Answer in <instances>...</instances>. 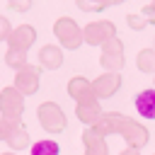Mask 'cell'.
Masks as SVG:
<instances>
[{"label": "cell", "mask_w": 155, "mask_h": 155, "mask_svg": "<svg viewBox=\"0 0 155 155\" xmlns=\"http://www.w3.org/2000/svg\"><path fill=\"white\" fill-rule=\"evenodd\" d=\"M36 116H39V124H41V128H44L46 133H58V131L65 128V114H63V109H61L56 102H44V104H39Z\"/></svg>", "instance_id": "6da1fadb"}, {"label": "cell", "mask_w": 155, "mask_h": 155, "mask_svg": "<svg viewBox=\"0 0 155 155\" xmlns=\"http://www.w3.org/2000/svg\"><path fill=\"white\" fill-rule=\"evenodd\" d=\"M53 34H56V39L61 41V46H65V48H78L85 39H82V29L70 19V17H61V19H56L53 22Z\"/></svg>", "instance_id": "7a4b0ae2"}, {"label": "cell", "mask_w": 155, "mask_h": 155, "mask_svg": "<svg viewBox=\"0 0 155 155\" xmlns=\"http://www.w3.org/2000/svg\"><path fill=\"white\" fill-rule=\"evenodd\" d=\"M124 44L119 36L109 39L104 46H102V56H99V63L102 68H107V73H119L124 68Z\"/></svg>", "instance_id": "3957f363"}, {"label": "cell", "mask_w": 155, "mask_h": 155, "mask_svg": "<svg viewBox=\"0 0 155 155\" xmlns=\"http://www.w3.org/2000/svg\"><path fill=\"white\" fill-rule=\"evenodd\" d=\"M116 36V27L109 22V19H97V22H90L85 29H82V39L92 46H104L109 39Z\"/></svg>", "instance_id": "277c9868"}, {"label": "cell", "mask_w": 155, "mask_h": 155, "mask_svg": "<svg viewBox=\"0 0 155 155\" xmlns=\"http://www.w3.org/2000/svg\"><path fill=\"white\" fill-rule=\"evenodd\" d=\"M119 136H124V140L131 145V148H143L145 143H148V128L143 126V124H138L136 119H128V116H124L121 119V126H119V131H116Z\"/></svg>", "instance_id": "5b68a950"}, {"label": "cell", "mask_w": 155, "mask_h": 155, "mask_svg": "<svg viewBox=\"0 0 155 155\" xmlns=\"http://www.w3.org/2000/svg\"><path fill=\"white\" fill-rule=\"evenodd\" d=\"M22 111H24V94L15 85L5 87L0 92V114H2V119H19Z\"/></svg>", "instance_id": "8992f818"}, {"label": "cell", "mask_w": 155, "mask_h": 155, "mask_svg": "<svg viewBox=\"0 0 155 155\" xmlns=\"http://www.w3.org/2000/svg\"><path fill=\"white\" fill-rule=\"evenodd\" d=\"M2 124H5V140L12 150H22L29 145V133L19 119H2Z\"/></svg>", "instance_id": "52a82bcc"}, {"label": "cell", "mask_w": 155, "mask_h": 155, "mask_svg": "<svg viewBox=\"0 0 155 155\" xmlns=\"http://www.w3.org/2000/svg\"><path fill=\"white\" fill-rule=\"evenodd\" d=\"M39 78H41V73H39L36 65H24V68H19L17 75H15V87H17L22 94H34V92L39 90Z\"/></svg>", "instance_id": "ba28073f"}, {"label": "cell", "mask_w": 155, "mask_h": 155, "mask_svg": "<svg viewBox=\"0 0 155 155\" xmlns=\"http://www.w3.org/2000/svg\"><path fill=\"white\" fill-rule=\"evenodd\" d=\"M119 87H121V75L119 73H104V75H99L92 82V90H94V97L97 99H107V97L116 94Z\"/></svg>", "instance_id": "9c48e42d"}, {"label": "cell", "mask_w": 155, "mask_h": 155, "mask_svg": "<svg viewBox=\"0 0 155 155\" xmlns=\"http://www.w3.org/2000/svg\"><path fill=\"white\" fill-rule=\"evenodd\" d=\"M34 39H36V31H34V27H29V24H19L17 29H12V34H10V39H7V46L10 48H15V51H29V46L34 44Z\"/></svg>", "instance_id": "30bf717a"}, {"label": "cell", "mask_w": 155, "mask_h": 155, "mask_svg": "<svg viewBox=\"0 0 155 155\" xmlns=\"http://www.w3.org/2000/svg\"><path fill=\"white\" fill-rule=\"evenodd\" d=\"M68 94H70L75 102L97 99V97H94V90H92V82H90L87 78H80V75L70 78V82H68Z\"/></svg>", "instance_id": "8fae6325"}, {"label": "cell", "mask_w": 155, "mask_h": 155, "mask_svg": "<svg viewBox=\"0 0 155 155\" xmlns=\"http://www.w3.org/2000/svg\"><path fill=\"white\" fill-rule=\"evenodd\" d=\"M75 114H78V119L82 121V124H87V126H94L99 119H102V107H99V102L97 99H87V102H78L75 104Z\"/></svg>", "instance_id": "7c38bea8"}, {"label": "cell", "mask_w": 155, "mask_h": 155, "mask_svg": "<svg viewBox=\"0 0 155 155\" xmlns=\"http://www.w3.org/2000/svg\"><path fill=\"white\" fill-rule=\"evenodd\" d=\"M133 104H136L138 116H143V119H155V87H148V90L138 92V94L133 97Z\"/></svg>", "instance_id": "4fadbf2b"}, {"label": "cell", "mask_w": 155, "mask_h": 155, "mask_svg": "<svg viewBox=\"0 0 155 155\" xmlns=\"http://www.w3.org/2000/svg\"><path fill=\"white\" fill-rule=\"evenodd\" d=\"M61 63H63V51L56 44H46L39 48V65L41 68L56 70V68H61Z\"/></svg>", "instance_id": "5bb4252c"}, {"label": "cell", "mask_w": 155, "mask_h": 155, "mask_svg": "<svg viewBox=\"0 0 155 155\" xmlns=\"http://www.w3.org/2000/svg\"><path fill=\"white\" fill-rule=\"evenodd\" d=\"M136 65L140 73H155V48H143L136 58Z\"/></svg>", "instance_id": "9a60e30c"}, {"label": "cell", "mask_w": 155, "mask_h": 155, "mask_svg": "<svg viewBox=\"0 0 155 155\" xmlns=\"http://www.w3.org/2000/svg\"><path fill=\"white\" fill-rule=\"evenodd\" d=\"M31 155H58V143L51 138H44L39 143H31Z\"/></svg>", "instance_id": "2e32d148"}, {"label": "cell", "mask_w": 155, "mask_h": 155, "mask_svg": "<svg viewBox=\"0 0 155 155\" xmlns=\"http://www.w3.org/2000/svg\"><path fill=\"white\" fill-rule=\"evenodd\" d=\"M5 63H7L12 70H19V68L27 65V53H24V51H15V48H7V53H5Z\"/></svg>", "instance_id": "e0dca14e"}, {"label": "cell", "mask_w": 155, "mask_h": 155, "mask_svg": "<svg viewBox=\"0 0 155 155\" xmlns=\"http://www.w3.org/2000/svg\"><path fill=\"white\" fill-rule=\"evenodd\" d=\"M75 2H78V7L82 12H99V10H104L102 0H75Z\"/></svg>", "instance_id": "ac0fdd59"}, {"label": "cell", "mask_w": 155, "mask_h": 155, "mask_svg": "<svg viewBox=\"0 0 155 155\" xmlns=\"http://www.w3.org/2000/svg\"><path fill=\"white\" fill-rule=\"evenodd\" d=\"M126 24H128L131 29L138 31V29H143V27L148 24V19H145V15H136V12H131V15L126 17Z\"/></svg>", "instance_id": "d6986e66"}, {"label": "cell", "mask_w": 155, "mask_h": 155, "mask_svg": "<svg viewBox=\"0 0 155 155\" xmlns=\"http://www.w3.org/2000/svg\"><path fill=\"white\" fill-rule=\"evenodd\" d=\"M85 155H109V150H107V140H99V143L85 145Z\"/></svg>", "instance_id": "ffe728a7"}, {"label": "cell", "mask_w": 155, "mask_h": 155, "mask_svg": "<svg viewBox=\"0 0 155 155\" xmlns=\"http://www.w3.org/2000/svg\"><path fill=\"white\" fill-rule=\"evenodd\" d=\"M10 34H12V24H10V19H7V17H2V15H0V41H7V39H10Z\"/></svg>", "instance_id": "44dd1931"}, {"label": "cell", "mask_w": 155, "mask_h": 155, "mask_svg": "<svg viewBox=\"0 0 155 155\" xmlns=\"http://www.w3.org/2000/svg\"><path fill=\"white\" fill-rule=\"evenodd\" d=\"M10 7L17 10V12H27L31 7V0H10Z\"/></svg>", "instance_id": "7402d4cb"}, {"label": "cell", "mask_w": 155, "mask_h": 155, "mask_svg": "<svg viewBox=\"0 0 155 155\" xmlns=\"http://www.w3.org/2000/svg\"><path fill=\"white\" fill-rule=\"evenodd\" d=\"M143 15H145V19H148V24H155V2H150V5H145V7H143Z\"/></svg>", "instance_id": "603a6c76"}, {"label": "cell", "mask_w": 155, "mask_h": 155, "mask_svg": "<svg viewBox=\"0 0 155 155\" xmlns=\"http://www.w3.org/2000/svg\"><path fill=\"white\" fill-rule=\"evenodd\" d=\"M121 155H140V153H138V148H131V145H128V148H126Z\"/></svg>", "instance_id": "cb8c5ba5"}, {"label": "cell", "mask_w": 155, "mask_h": 155, "mask_svg": "<svg viewBox=\"0 0 155 155\" xmlns=\"http://www.w3.org/2000/svg\"><path fill=\"white\" fill-rule=\"evenodd\" d=\"M102 2H104V7H107V5H119V2H124V0H102Z\"/></svg>", "instance_id": "d4e9b609"}, {"label": "cell", "mask_w": 155, "mask_h": 155, "mask_svg": "<svg viewBox=\"0 0 155 155\" xmlns=\"http://www.w3.org/2000/svg\"><path fill=\"white\" fill-rule=\"evenodd\" d=\"M0 138H5V124H2V119H0Z\"/></svg>", "instance_id": "484cf974"}, {"label": "cell", "mask_w": 155, "mask_h": 155, "mask_svg": "<svg viewBox=\"0 0 155 155\" xmlns=\"http://www.w3.org/2000/svg\"><path fill=\"white\" fill-rule=\"evenodd\" d=\"M2 155H15V153H12V150H10V153H2Z\"/></svg>", "instance_id": "4316f807"}, {"label": "cell", "mask_w": 155, "mask_h": 155, "mask_svg": "<svg viewBox=\"0 0 155 155\" xmlns=\"http://www.w3.org/2000/svg\"><path fill=\"white\" fill-rule=\"evenodd\" d=\"M153 48H155V46H153Z\"/></svg>", "instance_id": "83f0119b"}]
</instances>
